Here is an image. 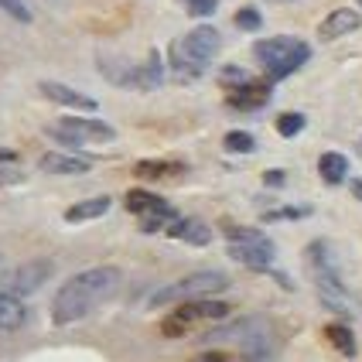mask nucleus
Returning a JSON list of instances; mask_svg holds the SVG:
<instances>
[{
    "mask_svg": "<svg viewBox=\"0 0 362 362\" xmlns=\"http://www.w3.org/2000/svg\"><path fill=\"white\" fill-rule=\"evenodd\" d=\"M359 154H362V141H359Z\"/></svg>",
    "mask_w": 362,
    "mask_h": 362,
    "instance_id": "f704fd0d",
    "label": "nucleus"
},
{
    "mask_svg": "<svg viewBox=\"0 0 362 362\" xmlns=\"http://www.w3.org/2000/svg\"><path fill=\"white\" fill-rule=\"evenodd\" d=\"M352 188H356V199H362V181H352Z\"/></svg>",
    "mask_w": 362,
    "mask_h": 362,
    "instance_id": "72a5a7b5",
    "label": "nucleus"
},
{
    "mask_svg": "<svg viewBox=\"0 0 362 362\" xmlns=\"http://www.w3.org/2000/svg\"><path fill=\"white\" fill-rule=\"evenodd\" d=\"M0 11H4L7 18H14L18 24H31V7H28L24 0H0Z\"/></svg>",
    "mask_w": 362,
    "mask_h": 362,
    "instance_id": "393cba45",
    "label": "nucleus"
},
{
    "mask_svg": "<svg viewBox=\"0 0 362 362\" xmlns=\"http://www.w3.org/2000/svg\"><path fill=\"white\" fill-rule=\"evenodd\" d=\"M304 216H311L308 205H291V209H274V212H267L263 219H304Z\"/></svg>",
    "mask_w": 362,
    "mask_h": 362,
    "instance_id": "c85d7f7f",
    "label": "nucleus"
},
{
    "mask_svg": "<svg viewBox=\"0 0 362 362\" xmlns=\"http://www.w3.org/2000/svg\"><path fill=\"white\" fill-rule=\"evenodd\" d=\"M52 141L65 144V147H86V144H106L117 137V130L110 123L89 120V117H62L45 130Z\"/></svg>",
    "mask_w": 362,
    "mask_h": 362,
    "instance_id": "39448f33",
    "label": "nucleus"
},
{
    "mask_svg": "<svg viewBox=\"0 0 362 362\" xmlns=\"http://www.w3.org/2000/svg\"><path fill=\"white\" fill-rule=\"evenodd\" d=\"M229 315V304L216 301V298H202V301H185L178 304V311L164 322V335H185L188 328H195L202 322H219Z\"/></svg>",
    "mask_w": 362,
    "mask_h": 362,
    "instance_id": "423d86ee",
    "label": "nucleus"
},
{
    "mask_svg": "<svg viewBox=\"0 0 362 362\" xmlns=\"http://www.w3.org/2000/svg\"><path fill=\"white\" fill-rule=\"evenodd\" d=\"M24 322H28L24 301L7 294V291H0V332H18V328H24Z\"/></svg>",
    "mask_w": 362,
    "mask_h": 362,
    "instance_id": "dca6fc26",
    "label": "nucleus"
},
{
    "mask_svg": "<svg viewBox=\"0 0 362 362\" xmlns=\"http://www.w3.org/2000/svg\"><path fill=\"white\" fill-rule=\"evenodd\" d=\"M127 209H130V216H137L144 226V233H158V229H168L171 222L178 219L175 216V209L161 199V195H154V192H144V188H134L130 195H127Z\"/></svg>",
    "mask_w": 362,
    "mask_h": 362,
    "instance_id": "0eeeda50",
    "label": "nucleus"
},
{
    "mask_svg": "<svg viewBox=\"0 0 362 362\" xmlns=\"http://www.w3.org/2000/svg\"><path fill=\"white\" fill-rule=\"evenodd\" d=\"M168 59H171V72H175L178 82H195L202 72H205V62L195 59V55L181 45V38L171 45V55H168Z\"/></svg>",
    "mask_w": 362,
    "mask_h": 362,
    "instance_id": "ddd939ff",
    "label": "nucleus"
},
{
    "mask_svg": "<svg viewBox=\"0 0 362 362\" xmlns=\"http://www.w3.org/2000/svg\"><path fill=\"white\" fill-rule=\"evenodd\" d=\"M52 274H55V263L38 257V260H28V263H21V267H14V270L0 281V291H7V294H14V298H28V294H35Z\"/></svg>",
    "mask_w": 362,
    "mask_h": 362,
    "instance_id": "6e6552de",
    "label": "nucleus"
},
{
    "mask_svg": "<svg viewBox=\"0 0 362 362\" xmlns=\"http://www.w3.org/2000/svg\"><path fill=\"white\" fill-rule=\"evenodd\" d=\"M195 362H226V359H222L219 352H205V356H199Z\"/></svg>",
    "mask_w": 362,
    "mask_h": 362,
    "instance_id": "2f4dec72",
    "label": "nucleus"
},
{
    "mask_svg": "<svg viewBox=\"0 0 362 362\" xmlns=\"http://www.w3.org/2000/svg\"><path fill=\"white\" fill-rule=\"evenodd\" d=\"M229 287V277L222 274V270H195V274H188V277H181V281L168 284L161 287L151 304L158 308V304H171V301H202V298H212V294H222Z\"/></svg>",
    "mask_w": 362,
    "mask_h": 362,
    "instance_id": "7ed1b4c3",
    "label": "nucleus"
},
{
    "mask_svg": "<svg viewBox=\"0 0 362 362\" xmlns=\"http://www.w3.org/2000/svg\"><path fill=\"white\" fill-rule=\"evenodd\" d=\"M222 144H226V151H233V154H250V151L257 147V141H253L250 134H243V130H229Z\"/></svg>",
    "mask_w": 362,
    "mask_h": 362,
    "instance_id": "5701e85b",
    "label": "nucleus"
},
{
    "mask_svg": "<svg viewBox=\"0 0 362 362\" xmlns=\"http://www.w3.org/2000/svg\"><path fill=\"white\" fill-rule=\"evenodd\" d=\"M318 175L325 178V185H342L345 175H349V161H345V154H339V151L322 154V161H318Z\"/></svg>",
    "mask_w": 362,
    "mask_h": 362,
    "instance_id": "6ab92c4d",
    "label": "nucleus"
},
{
    "mask_svg": "<svg viewBox=\"0 0 362 362\" xmlns=\"http://www.w3.org/2000/svg\"><path fill=\"white\" fill-rule=\"evenodd\" d=\"M185 171V164L178 161H141L137 164V175L141 178H175Z\"/></svg>",
    "mask_w": 362,
    "mask_h": 362,
    "instance_id": "412c9836",
    "label": "nucleus"
},
{
    "mask_svg": "<svg viewBox=\"0 0 362 362\" xmlns=\"http://www.w3.org/2000/svg\"><path fill=\"white\" fill-rule=\"evenodd\" d=\"M263 24L260 11L257 7H243V11H236V28H243V31H257Z\"/></svg>",
    "mask_w": 362,
    "mask_h": 362,
    "instance_id": "bb28decb",
    "label": "nucleus"
},
{
    "mask_svg": "<svg viewBox=\"0 0 362 362\" xmlns=\"http://www.w3.org/2000/svg\"><path fill=\"white\" fill-rule=\"evenodd\" d=\"M100 72L113 82V86H137V69L127 65L123 59H113V55L100 59Z\"/></svg>",
    "mask_w": 362,
    "mask_h": 362,
    "instance_id": "a211bd4d",
    "label": "nucleus"
},
{
    "mask_svg": "<svg viewBox=\"0 0 362 362\" xmlns=\"http://www.w3.org/2000/svg\"><path fill=\"white\" fill-rule=\"evenodd\" d=\"M304 117L301 113H281V117H277V130H281V137H298V134H301L304 130Z\"/></svg>",
    "mask_w": 362,
    "mask_h": 362,
    "instance_id": "b1692460",
    "label": "nucleus"
},
{
    "mask_svg": "<svg viewBox=\"0 0 362 362\" xmlns=\"http://www.w3.org/2000/svg\"><path fill=\"white\" fill-rule=\"evenodd\" d=\"M110 212V199L106 195H96V199H86V202H76V205H69L65 209V222H93L100 219V216H106Z\"/></svg>",
    "mask_w": 362,
    "mask_h": 362,
    "instance_id": "f3484780",
    "label": "nucleus"
},
{
    "mask_svg": "<svg viewBox=\"0 0 362 362\" xmlns=\"http://www.w3.org/2000/svg\"><path fill=\"white\" fill-rule=\"evenodd\" d=\"M263 181H267V185H284V171H267Z\"/></svg>",
    "mask_w": 362,
    "mask_h": 362,
    "instance_id": "7c9ffc66",
    "label": "nucleus"
},
{
    "mask_svg": "<svg viewBox=\"0 0 362 362\" xmlns=\"http://www.w3.org/2000/svg\"><path fill=\"white\" fill-rule=\"evenodd\" d=\"M178 4L195 18H212L216 7H219V0H178Z\"/></svg>",
    "mask_w": 362,
    "mask_h": 362,
    "instance_id": "a878e982",
    "label": "nucleus"
},
{
    "mask_svg": "<svg viewBox=\"0 0 362 362\" xmlns=\"http://www.w3.org/2000/svg\"><path fill=\"white\" fill-rule=\"evenodd\" d=\"M168 236L178 243H188V246H209V243H212V229H209L205 222L185 216V219H175L168 226Z\"/></svg>",
    "mask_w": 362,
    "mask_h": 362,
    "instance_id": "4468645a",
    "label": "nucleus"
},
{
    "mask_svg": "<svg viewBox=\"0 0 362 362\" xmlns=\"http://www.w3.org/2000/svg\"><path fill=\"white\" fill-rule=\"evenodd\" d=\"M222 82H226L229 93H233V89H243L246 82H253V79H250L243 69H236V65H226V69H222Z\"/></svg>",
    "mask_w": 362,
    "mask_h": 362,
    "instance_id": "cd10ccee",
    "label": "nucleus"
},
{
    "mask_svg": "<svg viewBox=\"0 0 362 362\" xmlns=\"http://www.w3.org/2000/svg\"><path fill=\"white\" fill-rule=\"evenodd\" d=\"M38 168L45 175H86V171H93V158H86V154H45Z\"/></svg>",
    "mask_w": 362,
    "mask_h": 362,
    "instance_id": "f8f14e48",
    "label": "nucleus"
},
{
    "mask_svg": "<svg viewBox=\"0 0 362 362\" xmlns=\"http://www.w3.org/2000/svg\"><path fill=\"white\" fill-rule=\"evenodd\" d=\"M226 240H229V257L243 263V267H253V270H267L274 263V257H277L274 243L267 240L260 229L233 226V229H226Z\"/></svg>",
    "mask_w": 362,
    "mask_h": 362,
    "instance_id": "20e7f679",
    "label": "nucleus"
},
{
    "mask_svg": "<svg viewBox=\"0 0 362 362\" xmlns=\"http://www.w3.org/2000/svg\"><path fill=\"white\" fill-rule=\"evenodd\" d=\"M161 82H164L161 52H147L144 65L137 69V86H141V89H161Z\"/></svg>",
    "mask_w": 362,
    "mask_h": 362,
    "instance_id": "aec40b11",
    "label": "nucleus"
},
{
    "mask_svg": "<svg viewBox=\"0 0 362 362\" xmlns=\"http://www.w3.org/2000/svg\"><path fill=\"white\" fill-rule=\"evenodd\" d=\"M120 284H123L120 267H106V263L72 274L52 298V322L65 328V325L89 318L103 301H110L120 291Z\"/></svg>",
    "mask_w": 362,
    "mask_h": 362,
    "instance_id": "f257e3e1",
    "label": "nucleus"
},
{
    "mask_svg": "<svg viewBox=\"0 0 362 362\" xmlns=\"http://www.w3.org/2000/svg\"><path fill=\"white\" fill-rule=\"evenodd\" d=\"M38 93L45 100H52L55 106H69V110H79V113H96L100 110V103L93 100V96H86L79 89H72V86H65V82H38Z\"/></svg>",
    "mask_w": 362,
    "mask_h": 362,
    "instance_id": "1a4fd4ad",
    "label": "nucleus"
},
{
    "mask_svg": "<svg viewBox=\"0 0 362 362\" xmlns=\"http://www.w3.org/2000/svg\"><path fill=\"white\" fill-rule=\"evenodd\" d=\"M7 161H18V154H14V151H4V147H0V164H7Z\"/></svg>",
    "mask_w": 362,
    "mask_h": 362,
    "instance_id": "473e14b6",
    "label": "nucleus"
},
{
    "mask_svg": "<svg viewBox=\"0 0 362 362\" xmlns=\"http://www.w3.org/2000/svg\"><path fill=\"white\" fill-rule=\"evenodd\" d=\"M0 260H4V257H0Z\"/></svg>",
    "mask_w": 362,
    "mask_h": 362,
    "instance_id": "c9c22d12",
    "label": "nucleus"
},
{
    "mask_svg": "<svg viewBox=\"0 0 362 362\" xmlns=\"http://www.w3.org/2000/svg\"><path fill=\"white\" fill-rule=\"evenodd\" d=\"M21 171H0V185H18Z\"/></svg>",
    "mask_w": 362,
    "mask_h": 362,
    "instance_id": "c756f323",
    "label": "nucleus"
},
{
    "mask_svg": "<svg viewBox=\"0 0 362 362\" xmlns=\"http://www.w3.org/2000/svg\"><path fill=\"white\" fill-rule=\"evenodd\" d=\"M181 45L195 55L199 62H209L216 59V52H219V45H222V38H219V31L212 28V24H199V28H192L185 38H181Z\"/></svg>",
    "mask_w": 362,
    "mask_h": 362,
    "instance_id": "9d476101",
    "label": "nucleus"
},
{
    "mask_svg": "<svg viewBox=\"0 0 362 362\" xmlns=\"http://www.w3.org/2000/svg\"><path fill=\"white\" fill-rule=\"evenodd\" d=\"M325 335L332 339V345H335L342 356H356V339H352V332H349L345 325H328Z\"/></svg>",
    "mask_w": 362,
    "mask_h": 362,
    "instance_id": "4be33fe9",
    "label": "nucleus"
},
{
    "mask_svg": "<svg viewBox=\"0 0 362 362\" xmlns=\"http://www.w3.org/2000/svg\"><path fill=\"white\" fill-rule=\"evenodd\" d=\"M270 100V82H246L243 89L229 93V106L233 110H260Z\"/></svg>",
    "mask_w": 362,
    "mask_h": 362,
    "instance_id": "2eb2a0df",
    "label": "nucleus"
},
{
    "mask_svg": "<svg viewBox=\"0 0 362 362\" xmlns=\"http://www.w3.org/2000/svg\"><path fill=\"white\" fill-rule=\"evenodd\" d=\"M359 24H362V18L352 7H339V11H332V14L318 24V35H322V41H335V38L352 35V31H359Z\"/></svg>",
    "mask_w": 362,
    "mask_h": 362,
    "instance_id": "9b49d317",
    "label": "nucleus"
},
{
    "mask_svg": "<svg viewBox=\"0 0 362 362\" xmlns=\"http://www.w3.org/2000/svg\"><path fill=\"white\" fill-rule=\"evenodd\" d=\"M253 55H257V62L263 65L267 79L277 82V79H287L291 72H298L304 62L311 59V48H308V41H301V38L277 35V38L257 41V45H253Z\"/></svg>",
    "mask_w": 362,
    "mask_h": 362,
    "instance_id": "f03ea898",
    "label": "nucleus"
}]
</instances>
